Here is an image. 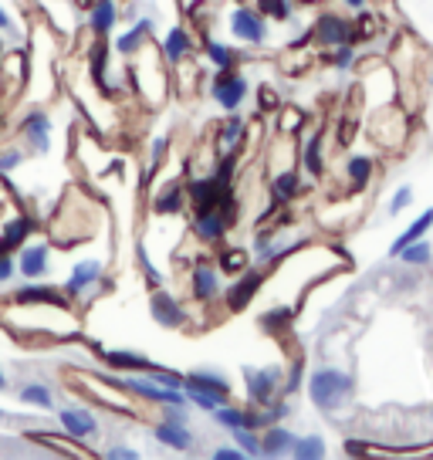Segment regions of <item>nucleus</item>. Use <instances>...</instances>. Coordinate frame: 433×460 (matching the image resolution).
<instances>
[{
  "label": "nucleus",
  "mask_w": 433,
  "mask_h": 460,
  "mask_svg": "<svg viewBox=\"0 0 433 460\" xmlns=\"http://www.w3.org/2000/svg\"><path fill=\"white\" fill-rule=\"evenodd\" d=\"M308 396L322 413H339L349 400H352V376L342 369H315L308 376Z\"/></svg>",
  "instance_id": "f257e3e1"
},
{
  "label": "nucleus",
  "mask_w": 433,
  "mask_h": 460,
  "mask_svg": "<svg viewBox=\"0 0 433 460\" xmlns=\"http://www.w3.org/2000/svg\"><path fill=\"white\" fill-rule=\"evenodd\" d=\"M116 386L129 389V393H136V396H143V400H149V402H159V406H187V393H183V389L159 386L156 379H149L146 373L122 376V379H116Z\"/></svg>",
  "instance_id": "f03ea898"
},
{
  "label": "nucleus",
  "mask_w": 433,
  "mask_h": 460,
  "mask_svg": "<svg viewBox=\"0 0 433 460\" xmlns=\"http://www.w3.org/2000/svg\"><path fill=\"white\" fill-rule=\"evenodd\" d=\"M156 440L170 450H190L193 447V433L187 427V406H170L166 417L156 423Z\"/></svg>",
  "instance_id": "7ed1b4c3"
},
{
  "label": "nucleus",
  "mask_w": 433,
  "mask_h": 460,
  "mask_svg": "<svg viewBox=\"0 0 433 460\" xmlns=\"http://www.w3.org/2000/svg\"><path fill=\"white\" fill-rule=\"evenodd\" d=\"M244 383L251 402L254 406H268V402H275L278 389H281V369H254V366H244Z\"/></svg>",
  "instance_id": "20e7f679"
},
{
  "label": "nucleus",
  "mask_w": 433,
  "mask_h": 460,
  "mask_svg": "<svg viewBox=\"0 0 433 460\" xmlns=\"http://www.w3.org/2000/svg\"><path fill=\"white\" fill-rule=\"evenodd\" d=\"M210 95H214V102L220 105V109L237 112V109H241V102L247 99V78L244 75H237L234 68H224V72L216 75Z\"/></svg>",
  "instance_id": "39448f33"
},
{
  "label": "nucleus",
  "mask_w": 433,
  "mask_h": 460,
  "mask_svg": "<svg viewBox=\"0 0 433 460\" xmlns=\"http://www.w3.org/2000/svg\"><path fill=\"white\" fill-rule=\"evenodd\" d=\"M231 34L241 38L247 44H264L268 38V24H264V14L261 11H251V7H234L231 11Z\"/></svg>",
  "instance_id": "423d86ee"
},
{
  "label": "nucleus",
  "mask_w": 433,
  "mask_h": 460,
  "mask_svg": "<svg viewBox=\"0 0 433 460\" xmlns=\"http://www.w3.org/2000/svg\"><path fill=\"white\" fill-rule=\"evenodd\" d=\"M58 420H61V430L68 433V437H75V440H92V437H99V420H95V413L85 410V406H65L58 413Z\"/></svg>",
  "instance_id": "0eeeda50"
},
{
  "label": "nucleus",
  "mask_w": 433,
  "mask_h": 460,
  "mask_svg": "<svg viewBox=\"0 0 433 460\" xmlns=\"http://www.w3.org/2000/svg\"><path fill=\"white\" fill-rule=\"evenodd\" d=\"M149 315L156 318V325H163V329H183L187 325V308L166 291H156L149 298Z\"/></svg>",
  "instance_id": "6e6552de"
},
{
  "label": "nucleus",
  "mask_w": 433,
  "mask_h": 460,
  "mask_svg": "<svg viewBox=\"0 0 433 460\" xmlns=\"http://www.w3.org/2000/svg\"><path fill=\"white\" fill-rule=\"evenodd\" d=\"M14 305H21V308H41V305L44 308H68L61 291H55V288H48V285H38V281L17 288Z\"/></svg>",
  "instance_id": "1a4fd4ad"
},
{
  "label": "nucleus",
  "mask_w": 433,
  "mask_h": 460,
  "mask_svg": "<svg viewBox=\"0 0 433 460\" xmlns=\"http://www.w3.org/2000/svg\"><path fill=\"white\" fill-rule=\"evenodd\" d=\"M261 285H264V274L261 271H241V278L237 281H231V288H227V308L231 312H244L247 305L254 302V295L261 291Z\"/></svg>",
  "instance_id": "9d476101"
},
{
  "label": "nucleus",
  "mask_w": 433,
  "mask_h": 460,
  "mask_svg": "<svg viewBox=\"0 0 433 460\" xmlns=\"http://www.w3.org/2000/svg\"><path fill=\"white\" fill-rule=\"evenodd\" d=\"M315 38L322 44H332V48H339V44H352V41H356V31H352V24H349L346 17L322 14L315 21Z\"/></svg>",
  "instance_id": "9b49d317"
},
{
  "label": "nucleus",
  "mask_w": 433,
  "mask_h": 460,
  "mask_svg": "<svg viewBox=\"0 0 433 460\" xmlns=\"http://www.w3.org/2000/svg\"><path fill=\"white\" fill-rule=\"evenodd\" d=\"M48 261H51V247L48 244H24L17 254V271L31 281H38L48 274Z\"/></svg>",
  "instance_id": "f8f14e48"
},
{
  "label": "nucleus",
  "mask_w": 433,
  "mask_h": 460,
  "mask_svg": "<svg viewBox=\"0 0 433 460\" xmlns=\"http://www.w3.org/2000/svg\"><path fill=\"white\" fill-rule=\"evenodd\" d=\"M102 278V261H78L68 274V281H65V298H78V295H85L88 288L95 285Z\"/></svg>",
  "instance_id": "ddd939ff"
},
{
  "label": "nucleus",
  "mask_w": 433,
  "mask_h": 460,
  "mask_svg": "<svg viewBox=\"0 0 433 460\" xmlns=\"http://www.w3.org/2000/svg\"><path fill=\"white\" fill-rule=\"evenodd\" d=\"M183 389H200V393H210V396H216V400H224V402H227V396H231V383H227V376L210 373V369L187 373L183 376Z\"/></svg>",
  "instance_id": "4468645a"
},
{
  "label": "nucleus",
  "mask_w": 433,
  "mask_h": 460,
  "mask_svg": "<svg viewBox=\"0 0 433 460\" xmlns=\"http://www.w3.org/2000/svg\"><path fill=\"white\" fill-rule=\"evenodd\" d=\"M99 349V345H95ZM102 362L116 373H149L156 362H149L146 356H136V352H122V349H99Z\"/></svg>",
  "instance_id": "2eb2a0df"
},
{
  "label": "nucleus",
  "mask_w": 433,
  "mask_h": 460,
  "mask_svg": "<svg viewBox=\"0 0 433 460\" xmlns=\"http://www.w3.org/2000/svg\"><path fill=\"white\" fill-rule=\"evenodd\" d=\"M193 234L200 237L203 244H216L227 234V217L220 214V210H200L197 220H193Z\"/></svg>",
  "instance_id": "dca6fc26"
},
{
  "label": "nucleus",
  "mask_w": 433,
  "mask_h": 460,
  "mask_svg": "<svg viewBox=\"0 0 433 460\" xmlns=\"http://www.w3.org/2000/svg\"><path fill=\"white\" fill-rule=\"evenodd\" d=\"M34 230L38 227H34V220H31V217H11V220L4 224V230H0V247L14 254V251L24 247V241H28Z\"/></svg>",
  "instance_id": "f3484780"
},
{
  "label": "nucleus",
  "mask_w": 433,
  "mask_h": 460,
  "mask_svg": "<svg viewBox=\"0 0 433 460\" xmlns=\"http://www.w3.org/2000/svg\"><path fill=\"white\" fill-rule=\"evenodd\" d=\"M190 285H193V295L200 302H214L216 295H220V271L210 268V264H197L193 274H190Z\"/></svg>",
  "instance_id": "a211bd4d"
},
{
  "label": "nucleus",
  "mask_w": 433,
  "mask_h": 460,
  "mask_svg": "<svg viewBox=\"0 0 433 460\" xmlns=\"http://www.w3.org/2000/svg\"><path fill=\"white\" fill-rule=\"evenodd\" d=\"M116 21H119L116 0H95V4H92V11H88V28H92L95 38H105L109 31L116 28Z\"/></svg>",
  "instance_id": "6ab92c4d"
},
{
  "label": "nucleus",
  "mask_w": 433,
  "mask_h": 460,
  "mask_svg": "<svg viewBox=\"0 0 433 460\" xmlns=\"http://www.w3.org/2000/svg\"><path fill=\"white\" fill-rule=\"evenodd\" d=\"M291 444H295V433L271 423L268 433L261 437V457H285V454H291Z\"/></svg>",
  "instance_id": "aec40b11"
},
{
  "label": "nucleus",
  "mask_w": 433,
  "mask_h": 460,
  "mask_svg": "<svg viewBox=\"0 0 433 460\" xmlns=\"http://www.w3.org/2000/svg\"><path fill=\"white\" fill-rule=\"evenodd\" d=\"M21 132H24V139H28L34 149H48V143H51V119L44 112H31L24 122H21Z\"/></svg>",
  "instance_id": "412c9836"
},
{
  "label": "nucleus",
  "mask_w": 433,
  "mask_h": 460,
  "mask_svg": "<svg viewBox=\"0 0 433 460\" xmlns=\"http://www.w3.org/2000/svg\"><path fill=\"white\" fill-rule=\"evenodd\" d=\"M214 420L224 427V430H237V427H251V430H258V413L241 410V406H227V402H220V406H216Z\"/></svg>",
  "instance_id": "4be33fe9"
},
{
  "label": "nucleus",
  "mask_w": 433,
  "mask_h": 460,
  "mask_svg": "<svg viewBox=\"0 0 433 460\" xmlns=\"http://www.w3.org/2000/svg\"><path fill=\"white\" fill-rule=\"evenodd\" d=\"M430 227H433V207H430V210H423V214H420L417 220H413V224H410V227H406L396 241H393L390 258H396L406 244H413V241H420V237H427V230H430Z\"/></svg>",
  "instance_id": "5701e85b"
},
{
  "label": "nucleus",
  "mask_w": 433,
  "mask_h": 460,
  "mask_svg": "<svg viewBox=\"0 0 433 460\" xmlns=\"http://www.w3.org/2000/svg\"><path fill=\"white\" fill-rule=\"evenodd\" d=\"M190 48H193V38L187 34V28H173L163 38V58H166L170 65H180V61L190 55Z\"/></svg>",
  "instance_id": "b1692460"
},
{
  "label": "nucleus",
  "mask_w": 433,
  "mask_h": 460,
  "mask_svg": "<svg viewBox=\"0 0 433 460\" xmlns=\"http://www.w3.org/2000/svg\"><path fill=\"white\" fill-rule=\"evenodd\" d=\"M203 51L210 58V65H214L216 72H224V68H234V61H237V51L227 48V44L214 41V38H203Z\"/></svg>",
  "instance_id": "393cba45"
},
{
  "label": "nucleus",
  "mask_w": 433,
  "mask_h": 460,
  "mask_svg": "<svg viewBox=\"0 0 433 460\" xmlns=\"http://www.w3.org/2000/svg\"><path fill=\"white\" fill-rule=\"evenodd\" d=\"M17 400L28 402V406H38V410H51L55 406V396L44 383H28V386L17 389Z\"/></svg>",
  "instance_id": "a878e982"
},
{
  "label": "nucleus",
  "mask_w": 433,
  "mask_h": 460,
  "mask_svg": "<svg viewBox=\"0 0 433 460\" xmlns=\"http://www.w3.org/2000/svg\"><path fill=\"white\" fill-rule=\"evenodd\" d=\"M183 203H187V193L173 183V187H166L156 200H153V210H156V214H180V210H183Z\"/></svg>",
  "instance_id": "bb28decb"
},
{
  "label": "nucleus",
  "mask_w": 433,
  "mask_h": 460,
  "mask_svg": "<svg viewBox=\"0 0 433 460\" xmlns=\"http://www.w3.org/2000/svg\"><path fill=\"white\" fill-rule=\"evenodd\" d=\"M146 34H153V21H139L132 31H126V34L116 41V51H119V55H132V51L146 41Z\"/></svg>",
  "instance_id": "cd10ccee"
},
{
  "label": "nucleus",
  "mask_w": 433,
  "mask_h": 460,
  "mask_svg": "<svg viewBox=\"0 0 433 460\" xmlns=\"http://www.w3.org/2000/svg\"><path fill=\"white\" fill-rule=\"evenodd\" d=\"M291 457L322 460L325 457V444H322V437H295V444H291Z\"/></svg>",
  "instance_id": "c85d7f7f"
},
{
  "label": "nucleus",
  "mask_w": 433,
  "mask_h": 460,
  "mask_svg": "<svg viewBox=\"0 0 433 460\" xmlns=\"http://www.w3.org/2000/svg\"><path fill=\"white\" fill-rule=\"evenodd\" d=\"M349 180H352V190H362L373 176V159L369 156H352L349 159Z\"/></svg>",
  "instance_id": "c756f323"
},
{
  "label": "nucleus",
  "mask_w": 433,
  "mask_h": 460,
  "mask_svg": "<svg viewBox=\"0 0 433 460\" xmlns=\"http://www.w3.org/2000/svg\"><path fill=\"white\" fill-rule=\"evenodd\" d=\"M216 268H220L224 274H241L247 268V251H241V247H227V251H220Z\"/></svg>",
  "instance_id": "7c9ffc66"
},
{
  "label": "nucleus",
  "mask_w": 433,
  "mask_h": 460,
  "mask_svg": "<svg viewBox=\"0 0 433 460\" xmlns=\"http://www.w3.org/2000/svg\"><path fill=\"white\" fill-rule=\"evenodd\" d=\"M271 193H275V200H278V203L291 200V197L298 193V172H295V170L278 172V176H275V187H271Z\"/></svg>",
  "instance_id": "2f4dec72"
},
{
  "label": "nucleus",
  "mask_w": 433,
  "mask_h": 460,
  "mask_svg": "<svg viewBox=\"0 0 433 460\" xmlns=\"http://www.w3.org/2000/svg\"><path fill=\"white\" fill-rule=\"evenodd\" d=\"M400 261H406V264H430V258H433V251H430V244L420 237V241H413V244H406L400 254H396Z\"/></svg>",
  "instance_id": "473e14b6"
},
{
  "label": "nucleus",
  "mask_w": 433,
  "mask_h": 460,
  "mask_svg": "<svg viewBox=\"0 0 433 460\" xmlns=\"http://www.w3.org/2000/svg\"><path fill=\"white\" fill-rule=\"evenodd\" d=\"M231 437L237 440V447L244 450L247 457H261V440H258V433L251 430V427H237V430H231Z\"/></svg>",
  "instance_id": "72a5a7b5"
},
{
  "label": "nucleus",
  "mask_w": 433,
  "mask_h": 460,
  "mask_svg": "<svg viewBox=\"0 0 433 460\" xmlns=\"http://www.w3.org/2000/svg\"><path fill=\"white\" fill-rule=\"evenodd\" d=\"M302 163H305V170L312 172V176H318V172H322V139H318V136H312V139L305 143Z\"/></svg>",
  "instance_id": "f704fd0d"
},
{
  "label": "nucleus",
  "mask_w": 433,
  "mask_h": 460,
  "mask_svg": "<svg viewBox=\"0 0 433 460\" xmlns=\"http://www.w3.org/2000/svg\"><path fill=\"white\" fill-rule=\"evenodd\" d=\"M288 322H291V308H275V312H264V315L258 318L261 329L271 332V335H275L278 329H285Z\"/></svg>",
  "instance_id": "c9c22d12"
},
{
  "label": "nucleus",
  "mask_w": 433,
  "mask_h": 460,
  "mask_svg": "<svg viewBox=\"0 0 433 460\" xmlns=\"http://www.w3.org/2000/svg\"><path fill=\"white\" fill-rule=\"evenodd\" d=\"M258 11L264 17H275V21H288L291 0H258Z\"/></svg>",
  "instance_id": "e433bc0d"
},
{
  "label": "nucleus",
  "mask_w": 433,
  "mask_h": 460,
  "mask_svg": "<svg viewBox=\"0 0 433 460\" xmlns=\"http://www.w3.org/2000/svg\"><path fill=\"white\" fill-rule=\"evenodd\" d=\"M136 261H139V268H143L146 281H149L153 288H163V274H159L156 268H153V261H149V254H146V244H143V241L136 244Z\"/></svg>",
  "instance_id": "4c0bfd02"
},
{
  "label": "nucleus",
  "mask_w": 433,
  "mask_h": 460,
  "mask_svg": "<svg viewBox=\"0 0 433 460\" xmlns=\"http://www.w3.org/2000/svg\"><path fill=\"white\" fill-rule=\"evenodd\" d=\"M241 129H244V119L241 115H234L231 112V119L224 122V129H220V146H237V139H241Z\"/></svg>",
  "instance_id": "58836bf2"
},
{
  "label": "nucleus",
  "mask_w": 433,
  "mask_h": 460,
  "mask_svg": "<svg viewBox=\"0 0 433 460\" xmlns=\"http://www.w3.org/2000/svg\"><path fill=\"white\" fill-rule=\"evenodd\" d=\"M149 379H156L159 386H170V389H183V376L180 373H170V369H163V366H153L149 369Z\"/></svg>",
  "instance_id": "ea45409f"
},
{
  "label": "nucleus",
  "mask_w": 433,
  "mask_h": 460,
  "mask_svg": "<svg viewBox=\"0 0 433 460\" xmlns=\"http://www.w3.org/2000/svg\"><path fill=\"white\" fill-rule=\"evenodd\" d=\"M413 203V187H400L396 190V197H393V203H390V217H400Z\"/></svg>",
  "instance_id": "a19ab883"
},
{
  "label": "nucleus",
  "mask_w": 433,
  "mask_h": 460,
  "mask_svg": "<svg viewBox=\"0 0 433 460\" xmlns=\"http://www.w3.org/2000/svg\"><path fill=\"white\" fill-rule=\"evenodd\" d=\"M302 376H305V366H302V362H295V366H291V373H288V379H285V389H281V393H285V396L298 393V389H302Z\"/></svg>",
  "instance_id": "79ce46f5"
},
{
  "label": "nucleus",
  "mask_w": 433,
  "mask_h": 460,
  "mask_svg": "<svg viewBox=\"0 0 433 460\" xmlns=\"http://www.w3.org/2000/svg\"><path fill=\"white\" fill-rule=\"evenodd\" d=\"M21 153H17V149H7V153H4V156H0V176H4V172H11V170H17V166H21Z\"/></svg>",
  "instance_id": "37998d69"
},
{
  "label": "nucleus",
  "mask_w": 433,
  "mask_h": 460,
  "mask_svg": "<svg viewBox=\"0 0 433 460\" xmlns=\"http://www.w3.org/2000/svg\"><path fill=\"white\" fill-rule=\"evenodd\" d=\"M349 61H352V44H339V48H335L332 65L335 68H349Z\"/></svg>",
  "instance_id": "c03bdc74"
},
{
  "label": "nucleus",
  "mask_w": 433,
  "mask_h": 460,
  "mask_svg": "<svg viewBox=\"0 0 433 460\" xmlns=\"http://www.w3.org/2000/svg\"><path fill=\"white\" fill-rule=\"evenodd\" d=\"M247 454L241 450V447H220V450H214V460H244Z\"/></svg>",
  "instance_id": "a18cd8bd"
},
{
  "label": "nucleus",
  "mask_w": 433,
  "mask_h": 460,
  "mask_svg": "<svg viewBox=\"0 0 433 460\" xmlns=\"http://www.w3.org/2000/svg\"><path fill=\"white\" fill-rule=\"evenodd\" d=\"M14 274V254H7V251H0V281H7Z\"/></svg>",
  "instance_id": "49530a36"
},
{
  "label": "nucleus",
  "mask_w": 433,
  "mask_h": 460,
  "mask_svg": "<svg viewBox=\"0 0 433 460\" xmlns=\"http://www.w3.org/2000/svg\"><path fill=\"white\" fill-rule=\"evenodd\" d=\"M105 457H109V460H139V454H136L132 447H112Z\"/></svg>",
  "instance_id": "de8ad7c7"
},
{
  "label": "nucleus",
  "mask_w": 433,
  "mask_h": 460,
  "mask_svg": "<svg viewBox=\"0 0 433 460\" xmlns=\"http://www.w3.org/2000/svg\"><path fill=\"white\" fill-rule=\"evenodd\" d=\"M11 24H14V21H11V14H7L4 7H0V31H7V28H11Z\"/></svg>",
  "instance_id": "09e8293b"
},
{
  "label": "nucleus",
  "mask_w": 433,
  "mask_h": 460,
  "mask_svg": "<svg viewBox=\"0 0 433 460\" xmlns=\"http://www.w3.org/2000/svg\"><path fill=\"white\" fill-rule=\"evenodd\" d=\"M342 4H346L349 11H362L366 7V0H342Z\"/></svg>",
  "instance_id": "8fccbe9b"
},
{
  "label": "nucleus",
  "mask_w": 433,
  "mask_h": 460,
  "mask_svg": "<svg viewBox=\"0 0 433 460\" xmlns=\"http://www.w3.org/2000/svg\"><path fill=\"white\" fill-rule=\"evenodd\" d=\"M7 389V376H4V369H0V393Z\"/></svg>",
  "instance_id": "3c124183"
},
{
  "label": "nucleus",
  "mask_w": 433,
  "mask_h": 460,
  "mask_svg": "<svg viewBox=\"0 0 433 460\" xmlns=\"http://www.w3.org/2000/svg\"><path fill=\"white\" fill-rule=\"evenodd\" d=\"M0 51H4V48H0Z\"/></svg>",
  "instance_id": "603ef678"
}]
</instances>
